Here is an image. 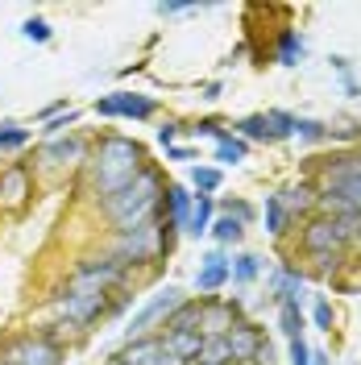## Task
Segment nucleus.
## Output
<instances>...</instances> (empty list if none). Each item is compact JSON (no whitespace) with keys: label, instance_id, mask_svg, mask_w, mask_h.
<instances>
[{"label":"nucleus","instance_id":"1","mask_svg":"<svg viewBox=\"0 0 361 365\" xmlns=\"http://www.w3.org/2000/svg\"><path fill=\"white\" fill-rule=\"evenodd\" d=\"M133 282V270L116 257L113 250L88 253L71 266L67 282L50 295L59 328H75L88 332L96 319H108V303L116 299V291H125Z\"/></svg>","mask_w":361,"mask_h":365},{"label":"nucleus","instance_id":"2","mask_svg":"<svg viewBox=\"0 0 361 365\" xmlns=\"http://www.w3.org/2000/svg\"><path fill=\"white\" fill-rule=\"evenodd\" d=\"M150 166V150L137 141V137H125V133H104L96 145H91L88 162L79 170V182H88V191L100 200L116 195L125 182H133L141 170Z\"/></svg>","mask_w":361,"mask_h":365},{"label":"nucleus","instance_id":"3","mask_svg":"<svg viewBox=\"0 0 361 365\" xmlns=\"http://www.w3.org/2000/svg\"><path fill=\"white\" fill-rule=\"evenodd\" d=\"M166 187H171V182H166V170H162L158 162H150V166H146L133 182H125L116 195L100 200V204H96V212L113 225V232H129V228L154 220V212H158Z\"/></svg>","mask_w":361,"mask_h":365},{"label":"nucleus","instance_id":"4","mask_svg":"<svg viewBox=\"0 0 361 365\" xmlns=\"http://www.w3.org/2000/svg\"><path fill=\"white\" fill-rule=\"evenodd\" d=\"M113 253L129 266V270H141V266H154V262H162V257H171L166 241H162V220L154 216V220L129 228V232H116Z\"/></svg>","mask_w":361,"mask_h":365},{"label":"nucleus","instance_id":"5","mask_svg":"<svg viewBox=\"0 0 361 365\" xmlns=\"http://www.w3.org/2000/svg\"><path fill=\"white\" fill-rule=\"evenodd\" d=\"M67 349L54 341L46 328H29L9 341H0V365H63Z\"/></svg>","mask_w":361,"mask_h":365},{"label":"nucleus","instance_id":"6","mask_svg":"<svg viewBox=\"0 0 361 365\" xmlns=\"http://www.w3.org/2000/svg\"><path fill=\"white\" fill-rule=\"evenodd\" d=\"M353 245V228H349V216H307L299 225V250L307 257L316 253H349Z\"/></svg>","mask_w":361,"mask_h":365},{"label":"nucleus","instance_id":"7","mask_svg":"<svg viewBox=\"0 0 361 365\" xmlns=\"http://www.w3.org/2000/svg\"><path fill=\"white\" fill-rule=\"evenodd\" d=\"M228 357L233 365H274V349L266 341V328L262 324H253V319H237L233 328H228Z\"/></svg>","mask_w":361,"mask_h":365},{"label":"nucleus","instance_id":"8","mask_svg":"<svg viewBox=\"0 0 361 365\" xmlns=\"http://www.w3.org/2000/svg\"><path fill=\"white\" fill-rule=\"evenodd\" d=\"M183 299L187 295H183L179 287H162V291H154V295L129 316V324H125V341H141V336H150V328H162V319L171 316Z\"/></svg>","mask_w":361,"mask_h":365},{"label":"nucleus","instance_id":"9","mask_svg":"<svg viewBox=\"0 0 361 365\" xmlns=\"http://www.w3.org/2000/svg\"><path fill=\"white\" fill-rule=\"evenodd\" d=\"M91 113L104 116V120H150V116L158 113V100L154 96H146V91H108V96H100L96 104H91Z\"/></svg>","mask_w":361,"mask_h":365},{"label":"nucleus","instance_id":"10","mask_svg":"<svg viewBox=\"0 0 361 365\" xmlns=\"http://www.w3.org/2000/svg\"><path fill=\"white\" fill-rule=\"evenodd\" d=\"M88 154H91V145L79 133H63L38 145V166L42 170H83Z\"/></svg>","mask_w":361,"mask_h":365},{"label":"nucleus","instance_id":"11","mask_svg":"<svg viewBox=\"0 0 361 365\" xmlns=\"http://www.w3.org/2000/svg\"><path fill=\"white\" fill-rule=\"evenodd\" d=\"M200 336H228L237 319H245V299L241 295H200Z\"/></svg>","mask_w":361,"mask_h":365},{"label":"nucleus","instance_id":"12","mask_svg":"<svg viewBox=\"0 0 361 365\" xmlns=\"http://www.w3.org/2000/svg\"><path fill=\"white\" fill-rule=\"evenodd\" d=\"M34 200V162L0 166V212H25Z\"/></svg>","mask_w":361,"mask_h":365},{"label":"nucleus","instance_id":"13","mask_svg":"<svg viewBox=\"0 0 361 365\" xmlns=\"http://www.w3.org/2000/svg\"><path fill=\"white\" fill-rule=\"evenodd\" d=\"M278 200L291 212L295 225H303L307 216H316V207H320V182L312 179V175H299L295 182H287V187L278 191Z\"/></svg>","mask_w":361,"mask_h":365},{"label":"nucleus","instance_id":"14","mask_svg":"<svg viewBox=\"0 0 361 365\" xmlns=\"http://www.w3.org/2000/svg\"><path fill=\"white\" fill-rule=\"evenodd\" d=\"M303 270L299 266H291V262H278L270 270V278H266V291H270V303L278 307V303H291V299H303Z\"/></svg>","mask_w":361,"mask_h":365},{"label":"nucleus","instance_id":"15","mask_svg":"<svg viewBox=\"0 0 361 365\" xmlns=\"http://www.w3.org/2000/svg\"><path fill=\"white\" fill-rule=\"evenodd\" d=\"M220 287H228V253L225 250H208L195 266V291L200 295H216Z\"/></svg>","mask_w":361,"mask_h":365},{"label":"nucleus","instance_id":"16","mask_svg":"<svg viewBox=\"0 0 361 365\" xmlns=\"http://www.w3.org/2000/svg\"><path fill=\"white\" fill-rule=\"evenodd\" d=\"M191 204H195V191H191L187 182H171L166 195H162V204H158V216L171 228L183 232V228H187V216H191Z\"/></svg>","mask_w":361,"mask_h":365},{"label":"nucleus","instance_id":"17","mask_svg":"<svg viewBox=\"0 0 361 365\" xmlns=\"http://www.w3.org/2000/svg\"><path fill=\"white\" fill-rule=\"evenodd\" d=\"M200 312H203V299H183L179 307L171 312V316L162 319V336H183V332H200Z\"/></svg>","mask_w":361,"mask_h":365},{"label":"nucleus","instance_id":"18","mask_svg":"<svg viewBox=\"0 0 361 365\" xmlns=\"http://www.w3.org/2000/svg\"><path fill=\"white\" fill-rule=\"evenodd\" d=\"M228 129L241 137V141H258V145H278V141H283L266 113H249V116H241V120H233Z\"/></svg>","mask_w":361,"mask_h":365},{"label":"nucleus","instance_id":"19","mask_svg":"<svg viewBox=\"0 0 361 365\" xmlns=\"http://www.w3.org/2000/svg\"><path fill=\"white\" fill-rule=\"evenodd\" d=\"M303 54H307L303 34L291 29V25H283V29H278V42H274V63H278V67H299Z\"/></svg>","mask_w":361,"mask_h":365},{"label":"nucleus","instance_id":"20","mask_svg":"<svg viewBox=\"0 0 361 365\" xmlns=\"http://www.w3.org/2000/svg\"><path fill=\"white\" fill-rule=\"evenodd\" d=\"M262 220H266V232H270V241H287L291 237V212L283 207V200H278V191L274 195H266V204H262Z\"/></svg>","mask_w":361,"mask_h":365},{"label":"nucleus","instance_id":"21","mask_svg":"<svg viewBox=\"0 0 361 365\" xmlns=\"http://www.w3.org/2000/svg\"><path fill=\"white\" fill-rule=\"evenodd\" d=\"M212 220H216V195H195V204H191V216H187V237H208V228H212Z\"/></svg>","mask_w":361,"mask_h":365},{"label":"nucleus","instance_id":"22","mask_svg":"<svg viewBox=\"0 0 361 365\" xmlns=\"http://www.w3.org/2000/svg\"><path fill=\"white\" fill-rule=\"evenodd\" d=\"M262 266H266V262H262L258 253H233V257H228V282H233V287H253L258 274H262Z\"/></svg>","mask_w":361,"mask_h":365},{"label":"nucleus","instance_id":"23","mask_svg":"<svg viewBox=\"0 0 361 365\" xmlns=\"http://www.w3.org/2000/svg\"><path fill=\"white\" fill-rule=\"evenodd\" d=\"M212 154H216L220 166H241V162L249 158V141H241V137L228 129L225 137H216V141H212Z\"/></svg>","mask_w":361,"mask_h":365},{"label":"nucleus","instance_id":"24","mask_svg":"<svg viewBox=\"0 0 361 365\" xmlns=\"http://www.w3.org/2000/svg\"><path fill=\"white\" fill-rule=\"evenodd\" d=\"M208 237L216 241V250H237V245L245 241V228L237 225V220H228V216H220V212H216V220H212V228H208Z\"/></svg>","mask_w":361,"mask_h":365},{"label":"nucleus","instance_id":"25","mask_svg":"<svg viewBox=\"0 0 361 365\" xmlns=\"http://www.w3.org/2000/svg\"><path fill=\"white\" fill-rule=\"evenodd\" d=\"M220 187H225V170L220 166H203V162L191 166V191L195 195H216Z\"/></svg>","mask_w":361,"mask_h":365},{"label":"nucleus","instance_id":"26","mask_svg":"<svg viewBox=\"0 0 361 365\" xmlns=\"http://www.w3.org/2000/svg\"><path fill=\"white\" fill-rule=\"evenodd\" d=\"M303 299H291V303H278V332L287 341H299L303 336Z\"/></svg>","mask_w":361,"mask_h":365},{"label":"nucleus","instance_id":"27","mask_svg":"<svg viewBox=\"0 0 361 365\" xmlns=\"http://www.w3.org/2000/svg\"><path fill=\"white\" fill-rule=\"evenodd\" d=\"M29 141H34V129H25L17 120H0V150H4V154H17Z\"/></svg>","mask_w":361,"mask_h":365},{"label":"nucleus","instance_id":"28","mask_svg":"<svg viewBox=\"0 0 361 365\" xmlns=\"http://www.w3.org/2000/svg\"><path fill=\"white\" fill-rule=\"evenodd\" d=\"M191 365H233V357H228V341L225 336H203L200 357H195Z\"/></svg>","mask_w":361,"mask_h":365},{"label":"nucleus","instance_id":"29","mask_svg":"<svg viewBox=\"0 0 361 365\" xmlns=\"http://www.w3.org/2000/svg\"><path fill=\"white\" fill-rule=\"evenodd\" d=\"M216 212L228 216V220H237L241 228H249L253 220H258V207L249 204V200H216Z\"/></svg>","mask_w":361,"mask_h":365},{"label":"nucleus","instance_id":"30","mask_svg":"<svg viewBox=\"0 0 361 365\" xmlns=\"http://www.w3.org/2000/svg\"><path fill=\"white\" fill-rule=\"evenodd\" d=\"M295 137H299L303 145H324V141H328V125L316 120V116H299V120H295Z\"/></svg>","mask_w":361,"mask_h":365},{"label":"nucleus","instance_id":"31","mask_svg":"<svg viewBox=\"0 0 361 365\" xmlns=\"http://www.w3.org/2000/svg\"><path fill=\"white\" fill-rule=\"evenodd\" d=\"M200 344H203V336H200V332H183V336H166V349H171L175 357H183L187 365H191L195 357H200Z\"/></svg>","mask_w":361,"mask_h":365},{"label":"nucleus","instance_id":"32","mask_svg":"<svg viewBox=\"0 0 361 365\" xmlns=\"http://www.w3.org/2000/svg\"><path fill=\"white\" fill-rule=\"evenodd\" d=\"M71 125H79V113H75V108H67V113H59V116H50L38 133H42V141H50V137L71 133Z\"/></svg>","mask_w":361,"mask_h":365},{"label":"nucleus","instance_id":"33","mask_svg":"<svg viewBox=\"0 0 361 365\" xmlns=\"http://www.w3.org/2000/svg\"><path fill=\"white\" fill-rule=\"evenodd\" d=\"M328 63H332V71L340 75V88H345V96H353V100H357L361 83H357V75H353V63H349V58H340V54H332Z\"/></svg>","mask_w":361,"mask_h":365},{"label":"nucleus","instance_id":"34","mask_svg":"<svg viewBox=\"0 0 361 365\" xmlns=\"http://www.w3.org/2000/svg\"><path fill=\"white\" fill-rule=\"evenodd\" d=\"M187 133L191 137H208V141H216V137L228 133V125L220 120V116H200L195 125H187Z\"/></svg>","mask_w":361,"mask_h":365},{"label":"nucleus","instance_id":"35","mask_svg":"<svg viewBox=\"0 0 361 365\" xmlns=\"http://www.w3.org/2000/svg\"><path fill=\"white\" fill-rule=\"evenodd\" d=\"M312 324H316L320 332H332L337 328V312H332L328 295H316V303H312Z\"/></svg>","mask_w":361,"mask_h":365},{"label":"nucleus","instance_id":"36","mask_svg":"<svg viewBox=\"0 0 361 365\" xmlns=\"http://www.w3.org/2000/svg\"><path fill=\"white\" fill-rule=\"evenodd\" d=\"M21 38L46 46L50 38H54V29H50V21H46V17H25V21H21Z\"/></svg>","mask_w":361,"mask_h":365},{"label":"nucleus","instance_id":"37","mask_svg":"<svg viewBox=\"0 0 361 365\" xmlns=\"http://www.w3.org/2000/svg\"><path fill=\"white\" fill-rule=\"evenodd\" d=\"M312 266H316V274L332 278V274L345 270V253H316V257H312Z\"/></svg>","mask_w":361,"mask_h":365},{"label":"nucleus","instance_id":"38","mask_svg":"<svg viewBox=\"0 0 361 365\" xmlns=\"http://www.w3.org/2000/svg\"><path fill=\"white\" fill-rule=\"evenodd\" d=\"M266 116H270V125L278 129V137H283V141H287V137H295V120H299L295 113H283V108H266Z\"/></svg>","mask_w":361,"mask_h":365},{"label":"nucleus","instance_id":"39","mask_svg":"<svg viewBox=\"0 0 361 365\" xmlns=\"http://www.w3.org/2000/svg\"><path fill=\"white\" fill-rule=\"evenodd\" d=\"M287 361L291 365H312V349H307L303 336H299V341H287Z\"/></svg>","mask_w":361,"mask_h":365},{"label":"nucleus","instance_id":"40","mask_svg":"<svg viewBox=\"0 0 361 365\" xmlns=\"http://www.w3.org/2000/svg\"><path fill=\"white\" fill-rule=\"evenodd\" d=\"M179 133H187V129H183L179 120H162V125H158V141L166 145V150L175 145V137H179Z\"/></svg>","mask_w":361,"mask_h":365},{"label":"nucleus","instance_id":"41","mask_svg":"<svg viewBox=\"0 0 361 365\" xmlns=\"http://www.w3.org/2000/svg\"><path fill=\"white\" fill-rule=\"evenodd\" d=\"M166 158H171V162H195V158H200V150H195V145H171V150H166Z\"/></svg>","mask_w":361,"mask_h":365},{"label":"nucleus","instance_id":"42","mask_svg":"<svg viewBox=\"0 0 361 365\" xmlns=\"http://www.w3.org/2000/svg\"><path fill=\"white\" fill-rule=\"evenodd\" d=\"M195 4H179V0H171V4H158V17H179V13H191Z\"/></svg>","mask_w":361,"mask_h":365},{"label":"nucleus","instance_id":"43","mask_svg":"<svg viewBox=\"0 0 361 365\" xmlns=\"http://www.w3.org/2000/svg\"><path fill=\"white\" fill-rule=\"evenodd\" d=\"M220 91H225V88L212 79V83H203V88H200V100H208V104H212V100H220Z\"/></svg>","mask_w":361,"mask_h":365},{"label":"nucleus","instance_id":"44","mask_svg":"<svg viewBox=\"0 0 361 365\" xmlns=\"http://www.w3.org/2000/svg\"><path fill=\"white\" fill-rule=\"evenodd\" d=\"M312 365H332V361H328V353H312Z\"/></svg>","mask_w":361,"mask_h":365},{"label":"nucleus","instance_id":"45","mask_svg":"<svg viewBox=\"0 0 361 365\" xmlns=\"http://www.w3.org/2000/svg\"><path fill=\"white\" fill-rule=\"evenodd\" d=\"M104 365H125V361H116V357H108V361H104Z\"/></svg>","mask_w":361,"mask_h":365}]
</instances>
